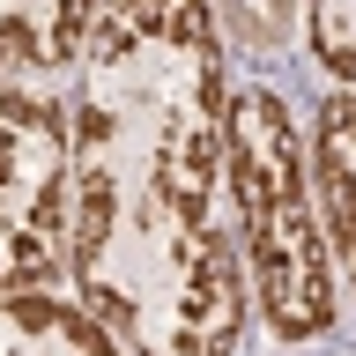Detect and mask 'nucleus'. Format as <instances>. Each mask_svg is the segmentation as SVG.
<instances>
[{"label":"nucleus","mask_w":356,"mask_h":356,"mask_svg":"<svg viewBox=\"0 0 356 356\" xmlns=\"http://www.w3.org/2000/svg\"><path fill=\"white\" fill-rule=\"evenodd\" d=\"M305 38L312 60L341 74V89H356V0H305Z\"/></svg>","instance_id":"obj_7"},{"label":"nucleus","mask_w":356,"mask_h":356,"mask_svg":"<svg viewBox=\"0 0 356 356\" xmlns=\"http://www.w3.org/2000/svg\"><path fill=\"white\" fill-rule=\"evenodd\" d=\"M0 356H119V341L97 312H82V297L0 289Z\"/></svg>","instance_id":"obj_5"},{"label":"nucleus","mask_w":356,"mask_h":356,"mask_svg":"<svg viewBox=\"0 0 356 356\" xmlns=\"http://www.w3.org/2000/svg\"><path fill=\"white\" fill-rule=\"evenodd\" d=\"M97 8L104 0H0V67H22V74L74 67Z\"/></svg>","instance_id":"obj_6"},{"label":"nucleus","mask_w":356,"mask_h":356,"mask_svg":"<svg viewBox=\"0 0 356 356\" xmlns=\"http://www.w3.org/2000/svg\"><path fill=\"white\" fill-rule=\"evenodd\" d=\"M67 104L44 89V74L0 67V289H52L67 275Z\"/></svg>","instance_id":"obj_3"},{"label":"nucleus","mask_w":356,"mask_h":356,"mask_svg":"<svg viewBox=\"0 0 356 356\" xmlns=\"http://www.w3.org/2000/svg\"><path fill=\"white\" fill-rule=\"evenodd\" d=\"M222 134H230V200L252 297L282 341H312L334 327V252L312 193V141L297 134L275 89H230Z\"/></svg>","instance_id":"obj_2"},{"label":"nucleus","mask_w":356,"mask_h":356,"mask_svg":"<svg viewBox=\"0 0 356 356\" xmlns=\"http://www.w3.org/2000/svg\"><path fill=\"white\" fill-rule=\"evenodd\" d=\"M312 193L327 222V252L356 282V89H334L312 119Z\"/></svg>","instance_id":"obj_4"},{"label":"nucleus","mask_w":356,"mask_h":356,"mask_svg":"<svg viewBox=\"0 0 356 356\" xmlns=\"http://www.w3.org/2000/svg\"><path fill=\"white\" fill-rule=\"evenodd\" d=\"M208 0H104L74 60L67 282L127 356H238L252 275Z\"/></svg>","instance_id":"obj_1"}]
</instances>
